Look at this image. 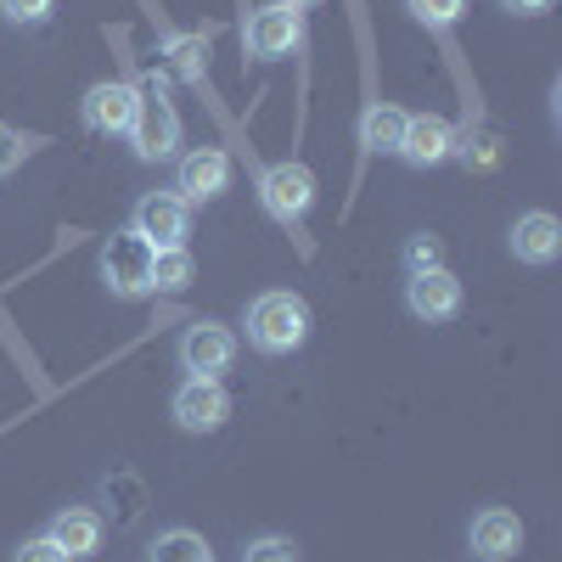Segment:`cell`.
<instances>
[{"label":"cell","mask_w":562,"mask_h":562,"mask_svg":"<svg viewBox=\"0 0 562 562\" xmlns=\"http://www.w3.org/2000/svg\"><path fill=\"white\" fill-rule=\"evenodd\" d=\"M248 344L259 349V355H293V349H304L310 344V304L299 299V293H259L254 304H248Z\"/></svg>","instance_id":"1"},{"label":"cell","mask_w":562,"mask_h":562,"mask_svg":"<svg viewBox=\"0 0 562 562\" xmlns=\"http://www.w3.org/2000/svg\"><path fill=\"white\" fill-rule=\"evenodd\" d=\"M140 90V108H135V124H130V153L140 158V164H169V158H180V113H175V102L164 97V85L158 79H147V85H135Z\"/></svg>","instance_id":"2"},{"label":"cell","mask_w":562,"mask_h":562,"mask_svg":"<svg viewBox=\"0 0 562 562\" xmlns=\"http://www.w3.org/2000/svg\"><path fill=\"white\" fill-rule=\"evenodd\" d=\"M153 243L135 237V231H113L102 243V281L113 299H147L153 293Z\"/></svg>","instance_id":"3"},{"label":"cell","mask_w":562,"mask_h":562,"mask_svg":"<svg viewBox=\"0 0 562 562\" xmlns=\"http://www.w3.org/2000/svg\"><path fill=\"white\" fill-rule=\"evenodd\" d=\"M243 45H248V57L259 63H281V57H299L304 52V12L293 7H254L248 23H243Z\"/></svg>","instance_id":"4"},{"label":"cell","mask_w":562,"mask_h":562,"mask_svg":"<svg viewBox=\"0 0 562 562\" xmlns=\"http://www.w3.org/2000/svg\"><path fill=\"white\" fill-rule=\"evenodd\" d=\"M237 333H231L225 321H192L180 333V344H175V355H180V366H186V378H225L231 366H237Z\"/></svg>","instance_id":"5"},{"label":"cell","mask_w":562,"mask_h":562,"mask_svg":"<svg viewBox=\"0 0 562 562\" xmlns=\"http://www.w3.org/2000/svg\"><path fill=\"white\" fill-rule=\"evenodd\" d=\"M259 203H265L270 220L299 225V220L315 209V175H310V164H299V158L270 164V169L259 175Z\"/></svg>","instance_id":"6"},{"label":"cell","mask_w":562,"mask_h":562,"mask_svg":"<svg viewBox=\"0 0 562 562\" xmlns=\"http://www.w3.org/2000/svg\"><path fill=\"white\" fill-rule=\"evenodd\" d=\"M169 416L186 434H220L231 422V394H225L220 378H186L169 400Z\"/></svg>","instance_id":"7"},{"label":"cell","mask_w":562,"mask_h":562,"mask_svg":"<svg viewBox=\"0 0 562 562\" xmlns=\"http://www.w3.org/2000/svg\"><path fill=\"white\" fill-rule=\"evenodd\" d=\"M130 231L147 237L153 248H186V237H192V203L180 192H147L130 214Z\"/></svg>","instance_id":"8"},{"label":"cell","mask_w":562,"mask_h":562,"mask_svg":"<svg viewBox=\"0 0 562 562\" xmlns=\"http://www.w3.org/2000/svg\"><path fill=\"white\" fill-rule=\"evenodd\" d=\"M135 108H140V90H135L130 79H102V85H90V90H85L79 119H85L90 135H130Z\"/></svg>","instance_id":"9"},{"label":"cell","mask_w":562,"mask_h":562,"mask_svg":"<svg viewBox=\"0 0 562 562\" xmlns=\"http://www.w3.org/2000/svg\"><path fill=\"white\" fill-rule=\"evenodd\" d=\"M175 192L186 203H214L231 192V153L225 147H192L175 158Z\"/></svg>","instance_id":"10"},{"label":"cell","mask_w":562,"mask_h":562,"mask_svg":"<svg viewBox=\"0 0 562 562\" xmlns=\"http://www.w3.org/2000/svg\"><path fill=\"white\" fill-rule=\"evenodd\" d=\"M461 304H467V293H461V281H456L445 265H439V270H422V276L405 281V310H411L416 321H428V326L456 321Z\"/></svg>","instance_id":"11"},{"label":"cell","mask_w":562,"mask_h":562,"mask_svg":"<svg viewBox=\"0 0 562 562\" xmlns=\"http://www.w3.org/2000/svg\"><path fill=\"white\" fill-rule=\"evenodd\" d=\"M450 153H456V124L450 119H439V113H411L405 119V135H400L394 158H405L411 169H434Z\"/></svg>","instance_id":"12"},{"label":"cell","mask_w":562,"mask_h":562,"mask_svg":"<svg viewBox=\"0 0 562 562\" xmlns=\"http://www.w3.org/2000/svg\"><path fill=\"white\" fill-rule=\"evenodd\" d=\"M467 546H473V557L484 562H506V557H518L524 551V524H518V512H506V506H484L473 524H467Z\"/></svg>","instance_id":"13"},{"label":"cell","mask_w":562,"mask_h":562,"mask_svg":"<svg viewBox=\"0 0 562 562\" xmlns=\"http://www.w3.org/2000/svg\"><path fill=\"white\" fill-rule=\"evenodd\" d=\"M45 535H52L68 562H85V557H97L102 540H108V524H102V512H90V506H63L52 524H45Z\"/></svg>","instance_id":"14"},{"label":"cell","mask_w":562,"mask_h":562,"mask_svg":"<svg viewBox=\"0 0 562 562\" xmlns=\"http://www.w3.org/2000/svg\"><path fill=\"white\" fill-rule=\"evenodd\" d=\"M512 254H518V265H551V259L562 254V225H557V214H546V209L518 214V225H512Z\"/></svg>","instance_id":"15"},{"label":"cell","mask_w":562,"mask_h":562,"mask_svg":"<svg viewBox=\"0 0 562 562\" xmlns=\"http://www.w3.org/2000/svg\"><path fill=\"white\" fill-rule=\"evenodd\" d=\"M405 108H394V102H371L366 113H360V147L366 153H400V135H405Z\"/></svg>","instance_id":"16"},{"label":"cell","mask_w":562,"mask_h":562,"mask_svg":"<svg viewBox=\"0 0 562 562\" xmlns=\"http://www.w3.org/2000/svg\"><path fill=\"white\" fill-rule=\"evenodd\" d=\"M209 34H214V29L164 34V57H169V68H175L186 85H198V79H203V68H209Z\"/></svg>","instance_id":"17"},{"label":"cell","mask_w":562,"mask_h":562,"mask_svg":"<svg viewBox=\"0 0 562 562\" xmlns=\"http://www.w3.org/2000/svg\"><path fill=\"white\" fill-rule=\"evenodd\" d=\"M147 562H214V546L198 529H164L147 546Z\"/></svg>","instance_id":"18"},{"label":"cell","mask_w":562,"mask_h":562,"mask_svg":"<svg viewBox=\"0 0 562 562\" xmlns=\"http://www.w3.org/2000/svg\"><path fill=\"white\" fill-rule=\"evenodd\" d=\"M198 281V259L186 248H158L153 254V293H186Z\"/></svg>","instance_id":"19"},{"label":"cell","mask_w":562,"mask_h":562,"mask_svg":"<svg viewBox=\"0 0 562 562\" xmlns=\"http://www.w3.org/2000/svg\"><path fill=\"white\" fill-rule=\"evenodd\" d=\"M450 158H461L467 169H495L501 164V135L490 124H467V130H456V153Z\"/></svg>","instance_id":"20"},{"label":"cell","mask_w":562,"mask_h":562,"mask_svg":"<svg viewBox=\"0 0 562 562\" xmlns=\"http://www.w3.org/2000/svg\"><path fill=\"white\" fill-rule=\"evenodd\" d=\"M243 562H304V551L288 535H259V540L243 546Z\"/></svg>","instance_id":"21"},{"label":"cell","mask_w":562,"mask_h":562,"mask_svg":"<svg viewBox=\"0 0 562 562\" xmlns=\"http://www.w3.org/2000/svg\"><path fill=\"white\" fill-rule=\"evenodd\" d=\"M445 265V243L434 237V231H416V237L405 243V270L422 276V270H439Z\"/></svg>","instance_id":"22"},{"label":"cell","mask_w":562,"mask_h":562,"mask_svg":"<svg viewBox=\"0 0 562 562\" xmlns=\"http://www.w3.org/2000/svg\"><path fill=\"white\" fill-rule=\"evenodd\" d=\"M405 12L416 23H428V29H450V23H461L467 0H405Z\"/></svg>","instance_id":"23"},{"label":"cell","mask_w":562,"mask_h":562,"mask_svg":"<svg viewBox=\"0 0 562 562\" xmlns=\"http://www.w3.org/2000/svg\"><path fill=\"white\" fill-rule=\"evenodd\" d=\"M57 12V0H0V18L18 23V29H40V23H52Z\"/></svg>","instance_id":"24"},{"label":"cell","mask_w":562,"mask_h":562,"mask_svg":"<svg viewBox=\"0 0 562 562\" xmlns=\"http://www.w3.org/2000/svg\"><path fill=\"white\" fill-rule=\"evenodd\" d=\"M29 153H34V140H29V135H18L12 124H0V180H7V175H12V169H18Z\"/></svg>","instance_id":"25"},{"label":"cell","mask_w":562,"mask_h":562,"mask_svg":"<svg viewBox=\"0 0 562 562\" xmlns=\"http://www.w3.org/2000/svg\"><path fill=\"white\" fill-rule=\"evenodd\" d=\"M12 562H68V551H63L52 535H34V540H23V546L12 551Z\"/></svg>","instance_id":"26"},{"label":"cell","mask_w":562,"mask_h":562,"mask_svg":"<svg viewBox=\"0 0 562 562\" xmlns=\"http://www.w3.org/2000/svg\"><path fill=\"white\" fill-rule=\"evenodd\" d=\"M506 12H518V18H540V12H551L557 0H501Z\"/></svg>","instance_id":"27"},{"label":"cell","mask_w":562,"mask_h":562,"mask_svg":"<svg viewBox=\"0 0 562 562\" xmlns=\"http://www.w3.org/2000/svg\"><path fill=\"white\" fill-rule=\"evenodd\" d=\"M276 7H293V12H310V7H321V0H276Z\"/></svg>","instance_id":"28"}]
</instances>
